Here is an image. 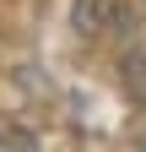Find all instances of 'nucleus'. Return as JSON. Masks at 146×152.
<instances>
[{"label":"nucleus","instance_id":"nucleus-1","mask_svg":"<svg viewBox=\"0 0 146 152\" xmlns=\"http://www.w3.org/2000/svg\"><path fill=\"white\" fill-rule=\"evenodd\" d=\"M108 16H114V6H108V0H76V27H81V33L98 38Z\"/></svg>","mask_w":146,"mask_h":152},{"label":"nucleus","instance_id":"nucleus-3","mask_svg":"<svg viewBox=\"0 0 146 152\" xmlns=\"http://www.w3.org/2000/svg\"><path fill=\"white\" fill-rule=\"evenodd\" d=\"M0 152H33L27 136H0Z\"/></svg>","mask_w":146,"mask_h":152},{"label":"nucleus","instance_id":"nucleus-2","mask_svg":"<svg viewBox=\"0 0 146 152\" xmlns=\"http://www.w3.org/2000/svg\"><path fill=\"white\" fill-rule=\"evenodd\" d=\"M124 87L146 103V49H130V54H124Z\"/></svg>","mask_w":146,"mask_h":152},{"label":"nucleus","instance_id":"nucleus-4","mask_svg":"<svg viewBox=\"0 0 146 152\" xmlns=\"http://www.w3.org/2000/svg\"><path fill=\"white\" fill-rule=\"evenodd\" d=\"M135 152H146V141H141V147H135Z\"/></svg>","mask_w":146,"mask_h":152}]
</instances>
